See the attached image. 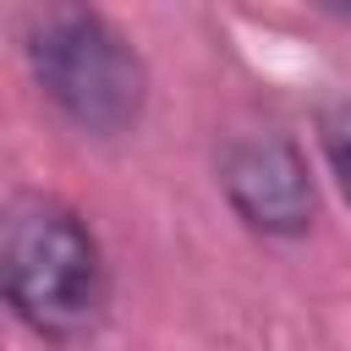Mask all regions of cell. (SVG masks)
I'll list each match as a JSON object with an SVG mask.
<instances>
[{
  "label": "cell",
  "instance_id": "3957f363",
  "mask_svg": "<svg viewBox=\"0 0 351 351\" xmlns=\"http://www.w3.org/2000/svg\"><path fill=\"white\" fill-rule=\"evenodd\" d=\"M219 186L230 208L263 236H302L313 225V176L285 132L230 137L219 154Z\"/></svg>",
  "mask_w": 351,
  "mask_h": 351
},
{
  "label": "cell",
  "instance_id": "7a4b0ae2",
  "mask_svg": "<svg viewBox=\"0 0 351 351\" xmlns=\"http://www.w3.org/2000/svg\"><path fill=\"white\" fill-rule=\"evenodd\" d=\"M27 60L44 88V99L93 137H121L137 126L148 104V71L143 55L126 44V33L88 11V5H55L27 27Z\"/></svg>",
  "mask_w": 351,
  "mask_h": 351
},
{
  "label": "cell",
  "instance_id": "6da1fadb",
  "mask_svg": "<svg viewBox=\"0 0 351 351\" xmlns=\"http://www.w3.org/2000/svg\"><path fill=\"white\" fill-rule=\"evenodd\" d=\"M0 285L11 313L44 340H82L104 313V252L77 208L16 192L0 219Z\"/></svg>",
  "mask_w": 351,
  "mask_h": 351
},
{
  "label": "cell",
  "instance_id": "277c9868",
  "mask_svg": "<svg viewBox=\"0 0 351 351\" xmlns=\"http://www.w3.org/2000/svg\"><path fill=\"white\" fill-rule=\"evenodd\" d=\"M318 143H324V159H329V170H335L340 197L351 203V99H340V104L324 110V121H318Z\"/></svg>",
  "mask_w": 351,
  "mask_h": 351
}]
</instances>
